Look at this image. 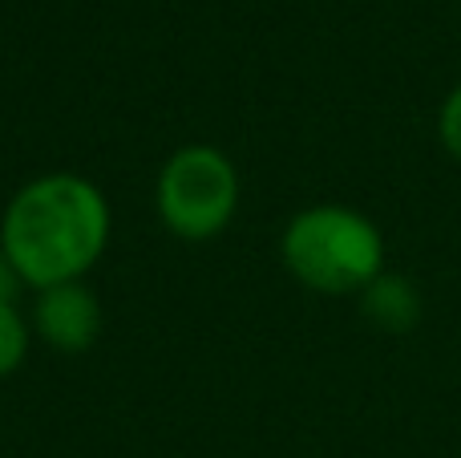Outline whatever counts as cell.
<instances>
[{"mask_svg": "<svg viewBox=\"0 0 461 458\" xmlns=\"http://www.w3.org/2000/svg\"><path fill=\"white\" fill-rule=\"evenodd\" d=\"M0 243L29 289L81 280L110 243V203L81 175H41L8 199Z\"/></svg>", "mask_w": 461, "mask_h": 458, "instance_id": "obj_1", "label": "cell"}, {"mask_svg": "<svg viewBox=\"0 0 461 458\" xmlns=\"http://www.w3.org/2000/svg\"><path fill=\"white\" fill-rule=\"evenodd\" d=\"M284 264L303 289L324 297H360L384 272V240L368 215L320 203L284 227Z\"/></svg>", "mask_w": 461, "mask_h": 458, "instance_id": "obj_2", "label": "cell"}, {"mask_svg": "<svg viewBox=\"0 0 461 458\" xmlns=\"http://www.w3.org/2000/svg\"><path fill=\"white\" fill-rule=\"evenodd\" d=\"M158 215L183 240H215L239 207V170L219 146L194 142L158 170Z\"/></svg>", "mask_w": 461, "mask_h": 458, "instance_id": "obj_3", "label": "cell"}, {"mask_svg": "<svg viewBox=\"0 0 461 458\" xmlns=\"http://www.w3.org/2000/svg\"><path fill=\"white\" fill-rule=\"evenodd\" d=\"M32 329L41 341L61 353H86L102 333V305L86 289V280H65L37 289L32 300Z\"/></svg>", "mask_w": 461, "mask_h": 458, "instance_id": "obj_4", "label": "cell"}, {"mask_svg": "<svg viewBox=\"0 0 461 458\" xmlns=\"http://www.w3.org/2000/svg\"><path fill=\"white\" fill-rule=\"evenodd\" d=\"M360 313H365L368 325H376L381 333H409V329H417L425 305H421V292H417L413 280L381 272L365 292H360Z\"/></svg>", "mask_w": 461, "mask_h": 458, "instance_id": "obj_5", "label": "cell"}, {"mask_svg": "<svg viewBox=\"0 0 461 458\" xmlns=\"http://www.w3.org/2000/svg\"><path fill=\"white\" fill-rule=\"evenodd\" d=\"M24 353H29V325L16 300H0V378L21 370Z\"/></svg>", "mask_w": 461, "mask_h": 458, "instance_id": "obj_6", "label": "cell"}, {"mask_svg": "<svg viewBox=\"0 0 461 458\" xmlns=\"http://www.w3.org/2000/svg\"><path fill=\"white\" fill-rule=\"evenodd\" d=\"M438 134H441V146H446L449 159L461 162V81L446 94V102H441Z\"/></svg>", "mask_w": 461, "mask_h": 458, "instance_id": "obj_7", "label": "cell"}, {"mask_svg": "<svg viewBox=\"0 0 461 458\" xmlns=\"http://www.w3.org/2000/svg\"><path fill=\"white\" fill-rule=\"evenodd\" d=\"M21 289H24V280L16 276L13 260H8L5 243H0V300H16V292H21Z\"/></svg>", "mask_w": 461, "mask_h": 458, "instance_id": "obj_8", "label": "cell"}]
</instances>
